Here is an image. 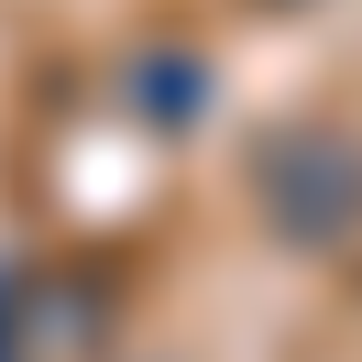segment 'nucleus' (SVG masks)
Here are the masks:
<instances>
[{
    "instance_id": "obj_3",
    "label": "nucleus",
    "mask_w": 362,
    "mask_h": 362,
    "mask_svg": "<svg viewBox=\"0 0 362 362\" xmlns=\"http://www.w3.org/2000/svg\"><path fill=\"white\" fill-rule=\"evenodd\" d=\"M264 11H296V0H264Z\"/></svg>"
},
{
    "instance_id": "obj_1",
    "label": "nucleus",
    "mask_w": 362,
    "mask_h": 362,
    "mask_svg": "<svg viewBox=\"0 0 362 362\" xmlns=\"http://www.w3.org/2000/svg\"><path fill=\"white\" fill-rule=\"evenodd\" d=\"M252 198H264L274 242L340 252L362 230V143L340 132V121H286V132H264V154H252Z\"/></svg>"
},
{
    "instance_id": "obj_2",
    "label": "nucleus",
    "mask_w": 362,
    "mask_h": 362,
    "mask_svg": "<svg viewBox=\"0 0 362 362\" xmlns=\"http://www.w3.org/2000/svg\"><path fill=\"white\" fill-rule=\"evenodd\" d=\"M198 88H209V66H198V55H143V66H132L143 121H165V132H187V121H198Z\"/></svg>"
}]
</instances>
